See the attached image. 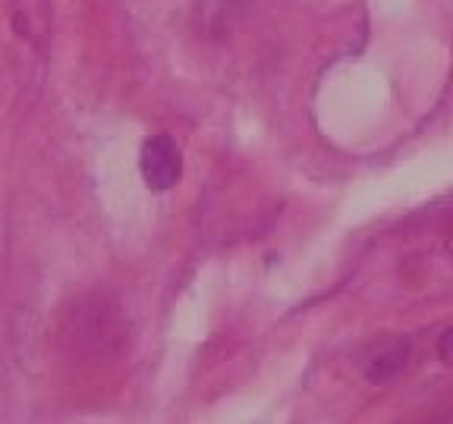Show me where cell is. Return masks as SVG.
Segmentation results:
<instances>
[{
    "label": "cell",
    "mask_w": 453,
    "mask_h": 424,
    "mask_svg": "<svg viewBox=\"0 0 453 424\" xmlns=\"http://www.w3.org/2000/svg\"><path fill=\"white\" fill-rule=\"evenodd\" d=\"M139 170L145 186L155 192H167L180 183L183 177V155H180L177 141L170 135H151L142 145L139 155Z\"/></svg>",
    "instance_id": "6da1fadb"
},
{
    "label": "cell",
    "mask_w": 453,
    "mask_h": 424,
    "mask_svg": "<svg viewBox=\"0 0 453 424\" xmlns=\"http://www.w3.org/2000/svg\"><path fill=\"white\" fill-rule=\"evenodd\" d=\"M438 349H441V355H444L447 361L453 359V327L444 333V339H441V346H438Z\"/></svg>",
    "instance_id": "7a4b0ae2"
}]
</instances>
